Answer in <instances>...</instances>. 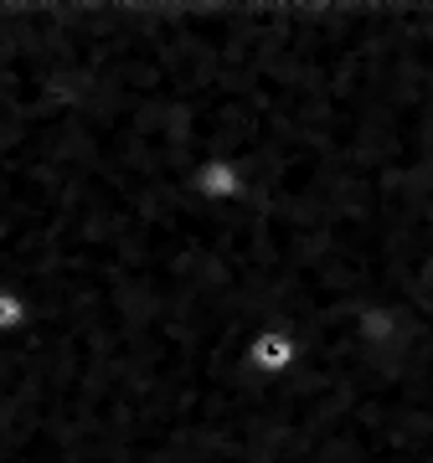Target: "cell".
I'll return each instance as SVG.
<instances>
[{
	"label": "cell",
	"mask_w": 433,
	"mask_h": 463,
	"mask_svg": "<svg viewBox=\"0 0 433 463\" xmlns=\"http://www.w3.org/2000/svg\"><path fill=\"white\" fill-rule=\"evenodd\" d=\"M243 361H248V371H258V376L284 381V376H294V371H300L304 340H300V330H294V325H264V330L248 340Z\"/></svg>",
	"instance_id": "6da1fadb"
},
{
	"label": "cell",
	"mask_w": 433,
	"mask_h": 463,
	"mask_svg": "<svg viewBox=\"0 0 433 463\" xmlns=\"http://www.w3.org/2000/svg\"><path fill=\"white\" fill-rule=\"evenodd\" d=\"M197 196L212 201V206H233V201L248 196V170L227 160V155H212L197 165Z\"/></svg>",
	"instance_id": "7a4b0ae2"
},
{
	"label": "cell",
	"mask_w": 433,
	"mask_h": 463,
	"mask_svg": "<svg viewBox=\"0 0 433 463\" xmlns=\"http://www.w3.org/2000/svg\"><path fill=\"white\" fill-rule=\"evenodd\" d=\"M32 325V298L16 294V288H0V340H11Z\"/></svg>",
	"instance_id": "3957f363"
},
{
	"label": "cell",
	"mask_w": 433,
	"mask_h": 463,
	"mask_svg": "<svg viewBox=\"0 0 433 463\" xmlns=\"http://www.w3.org/2000/svg\"><path fill=\"white\" fill-rule=\"evenodd\" d=\"M0 248H5V216H0Z\"/></svg>",
	"instance_id": "277c9868"
}]
</instances>
